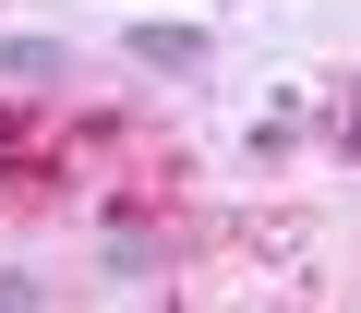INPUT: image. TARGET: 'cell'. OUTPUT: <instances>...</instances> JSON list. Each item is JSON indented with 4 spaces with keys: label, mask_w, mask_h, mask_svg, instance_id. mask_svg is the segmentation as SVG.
<instances>
[{
    "label": "cell",
    "mask_w": 361,
    "mask_h": 313,
    "mask_svg": "<svg viewBox=\"0 0 361 313\" xmlns=\"http://www.w3.org/2000/svg\"><path fill=\"white\" fill-rule=\"evenodd\" d=\"M121 49H133V73H205V61H217V49L193 37V25H133Z\"/></svg>",
    "instance_id": "6da1fadb"
},
{
    "label": "cell",
    "mask_w": 361,
    "mask_h": 313,
    "mask_svg": "<svg viewBox=\"0 0 361 313\" xmlns=\"http://www.w3.org/2000/svg\"><path fill=\"white\" fill-rule=\"evenodd\" d=\"M0 85H73V49L61 37H0Z\"/></svg>",
    "instance_id": "7a4b0ae2"
},
{
    "label": "cell",
    "mask_w": 361,
    "mask_h": 313,
    "mask_svg": "<svg viewBox=\"0 0 361 313\" xmlns=\"http://www.w3.org/2000/svg\"><path fill=\"white\" fill-rule=\"evenodd\" d=\"M13 301H37V277H13V265H0V313H13Z\"/></svg>",
    "instance_id": "3957f363"
},
{
    "label": "cell",
    "mask_w": 361,
    "mask_h": 313,
    "mask_svg": "<svg viewBox=\"0 0 361 313\" xmlns=\"http://www.w3.org/2000/svg\"><path fill=\"white\" fill-rule=\"evenodd\" d=\"M337 133H349V156H361V85H349V109H337Z\"/></svg>",
    "instance_id": "277c9868"
}]
</instances>
